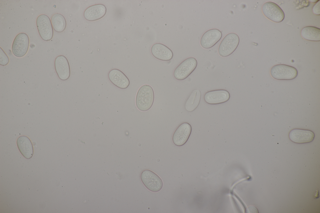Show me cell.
Wrapping results in <instances>:
<instances>
[{
  "mask_svg": "<svg viewBox=\"0 0 320 213\" xmlns=\"http://www.w3.org/2000/svg\"><path fill=\"white\" fill-rule=\"evenodd\" d=\"M18 149L22 156L27 159L32 158L33 154L32 144L29 138L22 136L19 137L17 140Z\"/></svg>",
  "mask_w": 320,
  "mask_h": 213,
  "instance_id": "obj_17",
  "label": "cell"
},
{
  "mask_svg": "<svg viewBox=\"0 0 320 213\" xmlns=\"http://www.w3.org/2000/svg\"><path fill=\"white\" fill-rule=\"evenodd\" d=\"M289 137L292 142L299 144L309 143L315 137L314 132L310 130L295 129L290 131Z\"/></svg>",
  "mask_w": 320,
  "mask_h": 213,
  "instance_id": "obj_11",
  "label": "cell"
},
{
  "mask_svg": "<svg viewBox=\"0 0 320 213\" xmlns=\"http://www.w3.org/2000/svg\"><path fill=\"white\" fill-rule=\"evenodd\" d=\"M313 13L316 15H320V1L317 2L313 7L312 8Z\"/></svg>",
  "mask_w": 320,
  "mask_h": 213,
  "instance_id": "obj_22",
  "label": "cell"
},
{
  "mask_svg": "<svg viewBox=\"0 0 320 213\" xmlns=\"http://www.w3.org/2000/svg\"><path fill=\"white\" fill-rule=\"evenodd\" d=\"M230 94L227 90L219 89L206 92L204 96L205 102L210 104H218L225 102L230 99Z\"/></svg>",
  "mask_w": 320,
  "mask_h": 213,
  "instance_id": "obj_10",
  "label": "cell"
},
{
  "mask_svg": "<svg viewBox=\"0 0 320 213\" xmlns=\"http://www.w3.org/2000/svg\"><path fill=\"white\" fill-rule=\"evenodd\" d=\"M141 179L145 186L152 191H159L162 187L163 182L161 178L150 170L143 171L141 175Z\"/></svg>",
  "mask_w": 320,
  "mask_h": 213,
  "instance_id": "obj_5",
  "label": "cell"
},
{
  "mask_svg": "<svg viewBox=\"0 0 320 213\" xmlns=\"http://www.w3.org/2000/svg\"><path fill=\"white\" fill-rule=\"evenodd\" d=\"M197 64V61L194 57L185 59L175 69L173 73L174 78L180 81L185 79L195 70Z\"/></svg>",
  "mask_w": 320,
  "mask_h": 213,
  "instance_id": "obj_4",
  "label": "cell"
},
{
  "mask_svg": "<svg viewBox=\"0 0 320 213\" xmlns=\"http://www.w3.org/2000/svg\"><path fill=\"white\" fill-rule=\"evenodd\" d=\"M55 68L59 79L63 81L68 80L70 77V71L69 63L65 57L60 55L55 60Z\"/></svg>",
  "mask_w": 320,
  "mask_h": 213,
  "instance_id": "obj_13",
  "label": "cell"
},
{
  "mask_svg": "<svg viewBox=\"0 0 320 213\" xmlns=\"http://www.w3.org/2000/svg\"><path fill=\"white\" fill-rule=\"evenodd\" d=\"M301 35L304 39L310 41H320V29L314 26H307L301 31Z\"/></svg>",
  "mask_w": 320,
  "mask_h": 213,
  "instance_id": "obj_18",
  "label": "cell"
},
{
  "mask_svg": "<svg viewBox=\"0 0 320 213\" xmlns=\"http://www.w3.org/2000/svg\"><path fill=\"white\" fill-rule=\"evenodd\" d=\"M201 96L199 90L195 89L193 91L185 103V108L187 111L192 112L196 109L199 104Z\"/></svg>",
  "mask_w": 320,
  "mask_h": 213,
  "instance_id": "obj_19",
  "label": "cell"
},
{
  "mask_svg": "<svg viewBox=\"0 0 320 213\" xmlns=\"http://www.w3.org/2000/svg\"><path fill=\"white\" fill-rule=\"evenodd\" d=\"M110 82L115 86L122 89L128 87L130 81L126 75L120 70L116 69L111 70L108 73Z\"/></svg>",
  "mask_w": 320,
  "mask_h": 213,
  "instance_id": "obj_14",
  "label": "cell"
},
{
  "mask_svg": "<svg viewBox=\"0 0 320 213\" xmlns=\"http://www.w3.org/2000/svg\"><path fill=\"white\" fill-rule=\"evenodd\" d=\"M263 14L269 20L276 22H282L285 14L281 8L276 3L268 2L264 3L262 7Z\"/></svg>",
  "mask_w": 320,
  "mask_h": 213,
  "instance_id": "obj_7",
  "label": "cell"
},
{
  "mask_svg": "<svg viewBox=\"0 0 320 213\" xmlns=\"http://www.w3.org/2000/svg\"><path fill=\"white\" fill-rule=\"evenodd\" d=\"M36 25L41 38L44 41L51 40L53 36V29L51 21L47 15L42 14L38 17Z\"/></svg>",
  "mask_w": 320,
  "mask_h": 213,
  "instance_id": "obj_6",
  "label": "cell"
},
{
  "mask_svg": "<svg viewBox=\"0 0 320 213\" xmlns=\"http://www.w3.org/2000/svg\"><path fill=\"white\" fill-rule=\"evenodd\" d=\"M51 21L53 29L56 32H60L65 30L66 22L65 17L61 14L57 13L53 14L51 17Z\"/></svg>",
  "mask_w": 320,
  "mask_h": 213,
  "instance_id": "obj_20",
  "label": "cell"
},
{
  "mask_svg": "<svg viewBox=\"0 0 320 213\" xmlns=\"http://www.w3.org/2000/svg\"><path fill=\"white\" fill-rule=\"evenodd\" d=\"M151 51L153 57L160 60L169 61L173 57V53L171 50L166 46L160 43H156L152 45Z\"/></svg>",
  "mask_w": 320,
  "mask_h": 213,
  "instance_id": "obj_16",
  "label": "cell"
},
{
  "mask_svg": "<svg viewBox=\"0 0 320 213\" xmlns=\"http://www.w3.org/2000/svg\"><path fill=\"white\" fill-rule=\"evenodd\" d=\"M106 11V8L104 5L95 4L88 7L85 10L84 16L85 19L88 21H96L104 17Z\"/></svg>",
  "mask_w": 320,
  "mask_h": 213,
  "instance_id": "obj_15",
  "label": "cell"
},
{
  "mask_svg": "<svg viewBox=\"0 0 320 213\" xmlns=\"http://www.w3.org/2000/svg\"><path fill=\"white\" fill-rule=\"evenodd\" d=\"M239 42V38L236 34L230 33L227 34L220 42L218 49L219 55L222 57H228L236 50Z\"/></svg>",
  "mask_w": 320,
  "mask_h": 213,
  "instance_id": "obj_2",
  "label": "cell"
},
{
  "mask_svg": "<svg viewBox=\"0 0 320 213\" xmlns=\"http://www.w3.org/2000/svg\"><path fill=\"white\" fill-rule=\"evenodd\" d=\"M222 33L218 29H212L206 32L202 36L200 41L201 46L205 49H209L214 46L221 38Z\"/></svg>",
  "mask_w": 320,
  "mask_h": 213,
  "instance_id": "obj_12",
  "label": "cell"
},
{
  "mask_svg": "<svg viewBox=\"0 0 320 213\" xmlns=\"http://www.w3.org/2000/svg\"><path fill=\"white\" fill-rule=\"evenodd\" d=\"M192 131V127L188 123L184 122L180 124L174 132L172 140L177 146H181L188 141Z\"/></svg>",
  "mask_w": 320,
  "mask_h": 213,
  "instance_id": "obj_9",
  "label": "cell"
},
{
  "mask_svg": "<svg viewBox=\"0 0 320 213\" xmlns=\"http://www.w3.org/2000/svg\"><path fill=\"white\" fill-rule=\"evenodd\" d=\"M29 42L28 37L26 33L22 32L18 34L14 38L12 45L13 54L18 57H23L28 52Z\"/></svg>",
  "mask_w": 320,
  "mask_h": 213,
  "instance_id": "obj_8",
  "label": "cell"
},
{
  "mask_svg": "<svg viewBox=\"0 0 320 213\" xmlns=\"http://www.w3.org/2000/svg\"><path fill=\"white\" fill-rule=\"evenodd\" d=\"M9 62L8 57L2 48H0V65L4 66L8 64Z\"/></svg>",
  "mask_w": 320,
  "mask_h": 213,
  "instance_id": "obj_21",
  "label": "cell"
},
{
  "mask_svg": "<svg viewBox=\"0 0 320 213\" xmlns=\"http://www.w3.org/2000/svg\"><path fill=\"white\" fill-rule=\"evenodd\" d=\"M154 92L152 87L148 85L141 86L138 90L136 97V105L138 109L143 111L149 110L154 100Z\"/></svg>",
  "mask_w": 320,
  "mask_h": 213,
  "instance_id": "obj_1",
  "label": "cell"
},
{
  "mask_svg": "<svg viewBox=\"0 0 320 213\" xmlns=\"http://www.w3.org/2000/svg\"><path fill=\"white\" fill-rule=\"evenodd\" d=\"M271 76L279 80H291L298 74L297 69L294 67L285 64H278L272 67L270 70Z\"/></svg>",
  "mask_w": 320,
  "mask_h": 213,
  "instance_id": "obj_3",
  "label": "cell"
}]
</instances>
